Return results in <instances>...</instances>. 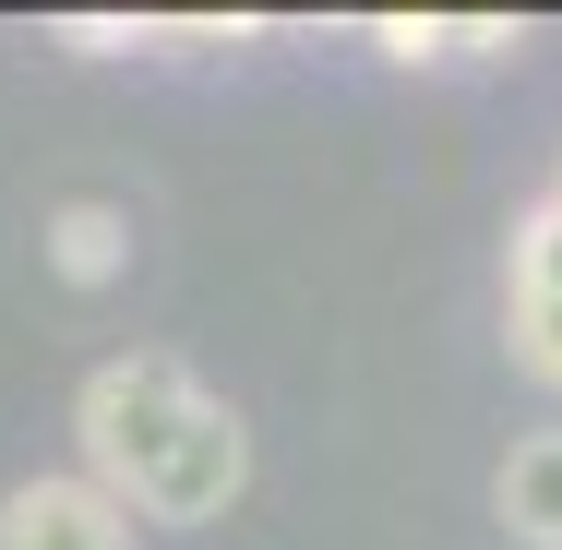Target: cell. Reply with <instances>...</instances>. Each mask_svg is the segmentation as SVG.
<instances>
[{
    "label": "cell",
    "instance_id": "obj_7",
    "mask_svg": "<svg viewBox=\"0 0 562 550\" xmlns=\"http://www.w3.org/2000/svg\"><path fill=\"white\" fill-rule=\"evenodd\" d=\"M551 204H562V180H551Z\"/></svg>",
    "mask_w": 562,
    "mask_h": 550
},
{
    "label": "cell",
    "instance_id": "obj_3",
    "mask_svg": "<svg viewBox=\"0 0 562 550\" xmlns=\"http://www.w3.org/2000/svg\"><path fill=\"white\" fill-rule=\"evenodd\" d=\"M0 550H132V515H120L85 467H60V479L0 491Z\"/></svg>",
    "mask_w": 562,
    "mask_h": 550
},
{
    "label": "cell",
    "instance_id": "obj_1",
    "mask_svg": "<svg viewBox=\"0 0 562 550\" xmlns=\"http://www.w3.org/2000/svg\"><path fill=\"white\" fill-rule=\"evenodd\" d=\"M72 431H85V479L120 515H144V527H216L239 503V479H251V431L227 419V395H204L156 347L85 371Z\"/></svg>",
    "mask_w": 562,
    "mask_h": 550
},
{
    "label": "cell",
    "instance_id": "obj_2",
    "mask_svg": "<svg viewBox=\"0 0 562 550\" xmlns=\"http://www.w3.org/2000/svg\"><path fill=\"white\" fill-rule=\"evenodd\" d=\"M503 288H515V371L562 395V204L551 192L515 216V276Z\"/></svg>",
    "mask_w": 562,
    "mask_h": 550
},
{
    "label": "cell",
    "instance_id": "obj_4",
    "mask_svg": "<svg viewBox=\"0 0 562 550\" xmlns=\"http://www.w3.org/2000/svg\"><path fill=\"white\" fill-rule=\"evenodd\" d=\"M491 503H503V527L527 550H562V431H527L503 454V479H491Z\"/></svg>",
    "mask_w": 562,
    "mask_h": 550
},
{
    "label": "cell",
    "instance_id": "obj_6",
    "mask_svg": "<svg viewBox=\"0 0 562 550\" xmlns=\"http://www.w3.org/2000/svg\"><path fill=\"white\" fill-rule=\"evenodd\" d=\"M383 60H443V12H383Z\"/></svg>",
    "mask_w": 562,
    "mask_h": 550
},
{
    "label": "cell",
    "instance_id": "obj_5",
    "mask_svg": "<svg viewBox=\"0 0 562 550\" xmlns=\"http://www.w3.org/2000/svg\"><path fill=\"white\" fill-rule=\"evenodd\" d=\"M48 263H60L72 288H109L120 263H132V216H120V204H60V216H48Z\"/></svg>",
    "mask_w": 562,
    "mask_h": 550
}]
</instances>
